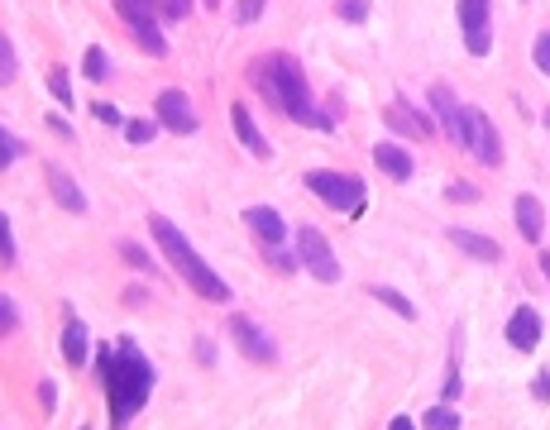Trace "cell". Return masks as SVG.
Returning <instances> with one entry per match:
<instances>
[{"instance_id":"41","label":"cell","mask_w":550,"mask_h":430,"mask_svg":"<svg viewBox=\"0 0 550 430\" xmlns=\"http://www.w3.org/2000/svg\"><path fill=\"white\" fill-rule=\"evenodd\" d=\"M48 129H53V134H63V139H72V125H67L63 115H48Z\"/></svg>"},{"instance_id":"40","label":"cell","mask_w":550,"mask_h":430,"mask_svg":"<svg viewBox=\"0 0 550 430\" xmlns=\"http://www.w3.org/2000/svg\"><path fill=\"white\" fill-rule=\"evenodd\" d=\"M197 359H201V364H216V344L206 340V335L197 340Z\"/></svg>"},{"instance_id":"4","label":"cell","mask_w":550,"mask_h":430,"mask_svg":"<svg viewBox=\"0 0 550 430\" xmlns=\"http://www.w3.org/2000/svg\"><path fill=\"white\" fill-rule=\"evenodd\" d=\"M307 192L316 196V201L335 206V211L364 215V182H359V177H345V172H330V168H311Z\"/></svg>"},{"instance_id":"13","label":"cell","mask_w":550,"mask_h":430,"mask_svg":"<svg viewBox=\"0 0 550 430\" xmlns=\"http://www.w3.org/2000/svg\"><path fill=\"white\" fill-rule=\"evenodd\" d=\"M507 344L522 349V354H531V349L541 344V316H536L531 306H517V311H512V321H507Z\"/></svg>"},{"instance_id":"30","label":"cell","mask_w":550,"mask_h":430,"mask_svg":"<svg viewBox=\"0 0 550 430\" xmlns=\"http://www.w3.org/2000/svg\"><path fill=\"white\" fill-rule=\"evenodd\" d=\"M154 134H158V125H149V120H130V125H125V139H130V144H149Z\"/></svg>"},{"instance_id":"5","label":"cell","mask_w":550,"mask_h":430,"mask_svg":"<svg viewBox=\"0 0 550 430\" xmlns=\"http://www.w3.org/2000/svg\"><path fill=\"white\" fill-rule=\"evenodd\" d=\"M460 144L474 153L484 168H498V163H503V139H498L493 120H488L479 106H464L460 110Z\"/></svg>"},{"instance_id":"10","label":"cell","mask_w":550,"mask_h":430,"mask_svg":"<svg viewBox=\"0 0 550 430\" xmlns=\"http://www.w3.org/2000/svg\"><path fill=\"white\" fill-rule=\"evenodd\" d=\"M230 335L240 340V354L244 359H254V364H273L278 359V349H273V340H268L259 325L249 321V316H230Z\"/></svg>"},{"instance_id":"9","label":"cell","mask_w":550,"mask_h":430,"mask_svg":"<svg viewBox=\"0 0 550 430\" xmlns=\"http://www.w3.org/2000/svg\"><path fill=\"white\" fill-rule=\"evenodd\" d=\"M154 115L163 129H173V134H197V110H192V101H187V91H177V86H168V91H158L154 101Z\"/></svg>"},{"instance_id":"32","label":"cell","mask_w":550,"mask_h":430,"mask_svg":"<svg viewBox=\"0 0 550 430\" xmlns=\"http://www.w3.org/2000/svg\"><path fill=\"white\" fill-rule=\"evenodd\" d=\"M531 63H536V67H541V72L550 77V29L541 34V39H536V48H531Z\"/></svg>"},{"instance_id":"7","label":"cell","mask_w":550,"mask_h":430,"mask_svg":"<svg viewBox=\"0 0 550 430\" xmlns=\"http://www.w3.org/2000/svg\"><path fill=\"white\" fill-rule=\"evenodd\" d=\"M297 258H302V268H307L311 278L340 282V263H335L326 235H321L316 225H302V230H297Z\"/></svg>"},{"instance_id":"29","label":"cell","mask_w":550,"mask_h":430,"mask_svg":"<svg viewBox=\"0 0 550 430\" xmlns=\"http://www.w3.org/2000/svg\"><path fill=\"white\" fill-rule=\"evenodd\" d=\"M120 254H125V263H134V268H139V273H154V258L144 254V249H139V244H130V239H125V244H120Z\"/></svg>"},{"instance_id":"24","label":"cell","mask_w":550,"mask_h":430,"mask_svg":"<svg viewBox=\"0 0 550 430\" xmlns=\"http://www.w3.org/2000/svg\"><path fill=\"white\" fill-rule=\"evenodd\" d=\"M15 72H20V58H15V43L0 34V86L15 82Z\"/></svg>"},{"instance_id":"34","label":"cell","mask_w":550,"mask_h":430,"mask_svg":"<svg viewBox=\"0 0 550 430\" xmlns=\"http://www.w3.org/2000/svg\"><path fill=\"white\" fill-rule=\"evenodd\" d=\"M91 115H96L101 125H125V115H120L115 106H106V101H96V106H91Z\"/></svg>"},{"instance_id":"1","label":"cell","mask_w":550,"mask_h":430,"mask_svg":"<svg viewBox=\"0 0 550 430\" xmlns=\"http://www.w3.org/2000/svg\"><path fill=\"white\" fill-rule=\"evenodd\" d=\"M96 368H101V383H106V397H110V421L115 426L134 421L144 411V402H149V392H154V364H149V354L134 340L96 344Z\"/></svg>"},{"instance_id":"38","label":"cell","mask_w":550,"mask_h":430,"mask_svg":"<svg viewBox=\"0 0 550 430\" xmlns=\"http://www.w3.org/2000/svg\"><path fill=\"white\" fill-rule=\"evenodd\" d=\"M450 201H479V192L469 182H450Z\"/></svg>"},{"instance_id":"6","label":"cell","mask_w":550,"mask_h":430,"mask_svg":"<svg viewBox=\"0 0 550 430\" xmlns=\"http://www.w3.org/2000/svg\"><path fill=\"white\" fill-rule=\"evenodd\" d=\"M115 10H120V20L134 29V39H139V48H144L149 58H163V53H168V39H163V29H158V0H115Z\"/></svg>"},{"instance_id":"15","label":"cell","mask_w":550,"mask_h":430,"mask_svg":"<svg viewBox=\"0 0 550 430\" xmlns=\"http://www.w3.org/2000/svg\"><path fill=\"white\" fill-rule=\"evenodd\" d=\"M431 110H436V125L445 129V139L450 144H460V101H455V91L450 86H431Z\"/></svg>"},{"instance_id":"33","label":"cell","mask_w":550,"mask_h":430,"mask_svg":"<svg viewBox=\"0 0 550 430\" xmlns=\"http://www.w3.org/2000/svg\"><path fill=\"white\" fill-rule=\"evenodd\" d=\"M259 15H264V0H240V5H235V20L240 24H254Z\"/></svg>"},{"instance_id":"45","label":"cell","mask_w":550,"mask_h":430,"mask_svg":"<svg viewBox=\"0 0 550 430\" xmlns=\"http://www.w3.org/2000/svg\"><path fill=\"white\" fill-rule=\"evenodd\" d=\"M82 430H91V426H82Z\"/></svg>"},{"instance_id":"18","label":"cell","mask_w":550,"mask_h":430,"mask_svg":"<svg viewBox=\"0 0 550 430\" xmlns=\"http://www.w3.org/2000/svg\"><path fill=\"white\" fill-rule=\"evenodd\" d=\"M374 163H378V172H383V177H393V182H407L412 168H417V163H412V153L402 149V144H378Z\"/></svg>"},{"instance_id":"31","label":"cell","mask_w":550,"mask_h":430,"mask_svg":"<svg viewBox=\"0 0 550 430\" xmlns=\"http://www.w3.org/2000/svg\"><path fill=\"white\" fill-rule=\"evenodd\" d=\"M15 325H20V306L10 297H0V335H10Z\"/></svg>"},{"instance_id":"23","label":"cell","mask_w":550,"mask_h":430,"mask_svg":"<svg viewBox=\"0 0 550 430\" xmlns=\"http://www.w3.org/2000/svg\"><path fill=\"white\" fill-rule=\"evenodd\" d=\"M421 426L426 430H460V416H455V407H431L426 416H421Z\"/></svg>"},{"instance_id":"21","label":"cell","mask_w":550,"mask_h":430,"mask_svg":"<svg viewBox=\"0 0 550 430\" xmlns=\"http://www.w3.org/2000/svg\"><path fill=\"white\" fill-rule=\"evenodd\" d=\"M374 301H383V306H388V311H397L402 321H417V306L402 297V292H393V287H374Z\"/></svg>"},{"instance_id":"19","label":"cell","mask_w":550,"mask_h":430,"mask_svg":"<svg viewBox=\"0 0 550 430\" xmlns=\"http://www.w3.org/2000/svg\"><path fill=\"white\" fill-rule=\"evenodd\" d=\"M48 187H53V196H58V201H63L72 215H87V196H82V187H77V182H72V177H67L58 163L48 168Z\"/></svg>"},{"instance_id":"42","label":"cell","mask_w":550,"mask_h":430,"mask_svg":"<svg viewBox=\"0 0 550 430\" xmlns=\"http://www.w3.org/2000/svg\"><path fill=\"white\" fill-rule=\"evenodd\" d=\"M388 430H417V421H412V416H393V426Z\"/></svg>"},{"instance_id":"28","label":"cell","mask_w":550,"mask_h":430,"mask_svg":"<svg viewBox=\"0 0 550 430\" xmlns=\"http://www.w3.org/2000/svg\"><path fill=\"white\" fill-rule=\"evenodd\" d=\"M15 263V235H10V215H0V268Z\"/></svg>"},{"instance_id":"16","label":"cell","mask_w":550,"mask_h":430,"mask_svg":"<svg viewBox=\"0 0 550 430\" xmlns=\"http://www.w3.org/2000/svg\"><path fill=\"white\" fill-rule=\"evenodd\" d=\"M230 125H235V134H240V144L249 153H254V158H273V149H268V139L264 134H259V125H254V115H249V106H244V101H235V106H230Z\"/></svg>"},{"instance_id":"11","label":"cell","mask_w":550,"mask_h":430,"mask_svg":"<svg viewBox=\"0 0 550 430\" xmlns=\"http://www.w3.org/2000/svg\"><path fill=\"white\" fill-rule=\"evenodd\" d=\"M383 125L393 129V134H402V139H426L431 134V120H421L407 101H388L383 106Z\"/></svg>"},{"instance_id":"14","label":"cell","mask_w":550,"mask_h":430,"mask_svg":"<svg viewBox=\"0 0 550 430\" xmlns=\"http://www.w3.org/2000/svg\"><path fill=\"white\" fill-rule=\"evenodd\" d=\"M450 244H455L460 254L479 258V263H498V258H503V244H498V239L474 235V230H464V225H450Z\"/></svg>"},{"instance_id":"3","label":"cell","mask_w":550,"mask_h":430,"mask_svg":"<svg viewBox=\"0 0 550 430\" xmlns=\"http://www.w3.org/2000/svg\"><path fill=\"white\" fill-rule=\"evenodd\" d=\"M149 230H154V239H158V249H163V258L173 263V273H177L182 282H187V287H192L197 297L216 301V306H225V301H230V282L220 278L216 268H211V263H206V258H201L197 249L187 244V235L177 230L168 215H149Z\"/></svg>"},{"instance_id":"27","label":"cell","mask_w":550,"mask_h":430,"mask_svg":"<svg viewBox=\"0 0 550 430\" xmlns=\"http://www.w3.org/2000/svg\"><path fill=\"white\" fill-rule=\"evenodd\" d=\"M20 139H15V134H10V129H5V125H0V172H5V168H10V163H15V158H20Z\"/></svg>"},{"instance_id":"37","label":"cell","mask_w":550,"mask_h":430,"mask_svg":"<svg viewBox=\"0 0 550 430\" xmlns=\"http://www.w3.org/2000/svg\"><path fill=\"white\" fill-rule=\"evenodd\" d=\"M158 15H168V20H182V15H187V0H158Z\"/></svg>"},{"instance_id":"20","label":"cell","mask_w":550,"mask_h":430,"mask_svg":"<svg viewBox=\"0 0 550 430\" xmlns=\"http://www.w3.org/2000/svg\"><path fill=\"white\" fill-rule=\"evenodd\" d=\"M87 344H91V340H87V325L72 316V321L63 325V359H67L72 368H82V364H87Z\"/></svg>"},{"instance_id":"25","label":"cell","mask_w":550,"mask_h":430,"mask_svg":"<svg viewBox=\"0 0 550 430\" xmlns=\"http://www.w3.org/2000/svg\"><path fill=\"white\" fill-rule=\"evenodd\" d=\"M335 15L350 24H364L369 20V0H335Z\"/></svg>"},{"instance_id":"22","label":"cell","mask_w":550,"mask_h":430,"mask_svg":"<svg viewBox=\"0 0 550 430\" xmlns=\"http://www.w3.org/2000/svg\"><path fill=\"white\" fill-rule=\"evenodd\" d=\"M82 72H87L91 82H110V58H106V48H87V58H82Z\"/></svg>"},{"instance_id":"43","label":"cell","mask_w":550,"mask_h":430,"mask_svg":"<svg viewBox=\"0 0 550 430\" xmlns=\"http://www.w3.org/2000/svg\"><path fill=\"white\" fill-rule=\"evenodd\" d=\"M541 268H546V282H550V254H541Z\"/></svg>"},{"instance_id":"35","label":"cell","mask_w":550,"mask_h":430,"mask_svg":"<svg viewBox=\"0 0 550 430\" xmlns=\"http://www.w3.org/2000/svg\"><path fill=\"white\" fill-rule=\"evenodd\" d=\"M268 263H273L278 273H292V268H297L302 258H292V254H278V244H273V249H268Z\"/></svg>"},{"instance_id":"17","label":"cell","mask_w":550,"mask_h":430,"mask_svg":"<svg viewBox=\"0 0 550 430\" xmlns=\"http://www.w3.org/2000/svg\"><path fill=\"white\" fill-rule=\"evenodd\" d=\"M244 225H249L254 235L264 239L268 249H273V244H283V239H287V225H283V215L273 211V206H249V211H244Z\"/></svg>"},{"instance_id":"39","label":"cell","mask_w":550,"mask_h":430,"mask_svg":"<svg viewBox=\"0 0 550 430\" xmlns=\"http://www.w3.org/2000/svg\"><path fill=\"white\" fill-rule=\"evenodd\" d=\"M39 402H44V411H53V402H58V387L48 383V378L39 383Z\"/></svg>"},{"instance_id":"36","label":"cell","mask_w":550,"mask_h":430,"mask_svg":"<svg viewBox=\"0 0 550 430\" xmlns=\"http://www.w3.org/2000/svg\"><path fill=\"white\" fill-rule=\"evenodd\" d=\"M531 397H536V402H550V368H541V373H536V383H531Z\"/></svg>"},{"instance_id":"44","label":"cell","mask_w":550,"mask_h":430,"mask_svg":"<svg viewBox=\"0 0 550 430\" xmlns=\"http://www.w3.org/2000/svg\"><path fill=\"white\" fill-rule=\"evenodd\" d=\"M546 129H550V110H546Z\"/></svg>"},{"instance_id":"12","label":"cell","mask_w":550,"mask_h":430,"mask_svg":"<svg viewBox=\"0 0 550 430\" xmlns=\"http://www.w3.org/2000/svg\"><path fill=\"white\" fill-rule=\"evenodd\" d=\"M512 215H517V235L527 239V244H541V235H546V211H541V201L531 192H522L512 201Z\"/></svg>"},{"instance_id":"8","label":"cell","mask_w":550,"mask_h":430,"mask_svg":"<svg viewBox=\"0 0 550 430\" xmlns=\"http://www.w3.org/2000/svg\"><path fill=\"white\" fill-rule=\"evenodd\" d=\"M493 0H460V29H464V48L474 58H484L493 48V20H488Z\"/></svg>"},{"instance_id":"26","label":"cell","mask_w":550,"mask_h":430,"mask_svg":"<svg viewBox=\"0 0 550 430\" xmlns=\"http://www.w3.org/2000/svg\"><path fill=\"white\" fill-rule=\"evenodd\" d=\"M48 91H53V96H58V106H72V82H67V72L63 67H53V72H48Z\"/></svg>"},{"instance_id":"2","label":"cell","mask_w":550,"mask_h":430,"mask_svg":"<svg viewBox=\"0 0 550 430\" xmlns=\"http://www.w3.org/2000/svg\"><path fill=\"white\" fill-rule=\"evenodd\" d=\"M254 86H259V96H264L268 106L283 110L287 120L311 125V129H330V115L316 110L307 72H302V63H297L292 53H268V58H259V63H254Z\"/></svg>"}]
</instances>
